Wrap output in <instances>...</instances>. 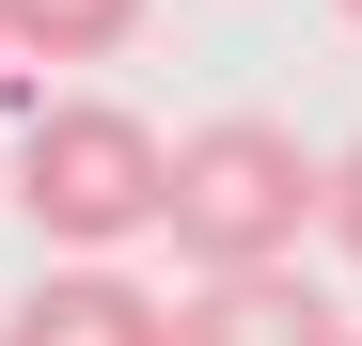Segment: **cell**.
<instances>
[{
	"mask_svg": "<svg viewBox=\"0 0 362 346\" xmlns=\"http://www.w3.org/2000/svg\"><path fill=\"white\" fill-rule=\"evenodd\" d=\"M158 237L189 252V283H252V268H299V237H331V157L268 126V110H205L173 142V205Z\"/></svg>",
	"mask_w": 362,
	"mask_h": 346,
	"instance_id": "obj_1",
	"label": "cell"
},
{
	"mask_svg": "<svg viewBox=\"0 0 362 346\" xmlns=\"http://www.w3.org/2000/svg\"><path fill=\"white\" fill-rule=\"evenodd\" d=\"M158 205H173V142L142 126V110H110V95H47L32 126H16V220L47 252H127L158 237Z\"/></svg>",
	"mask_w": 362,
	"mask_h": 346,
	"instance_id": "obj_2",
	"label": "cell"
},
{
	"mask_svg": "<svg viewBox=\"0 0 362 346\" xmlns=\"http://www.w3.org/2000/svg\"><path fill=\"white\" fill-rule=\"evenodd\" d=\"M173 346H362L299 268H252V283H189L173 299Z\"/></svg>",
	"mask_w": 362,
	"mask_h": 346,
	"instance_id": "obj_3",
	"label": "cell"
},
{
	"mask_svg": "<svg viewBox=\"0 0 362 346\" xmlns=\"http://www.w3.org/2000/svg\"><path fill=\"white\" fill-rule=\"evenodd\" d=\"M0 346H173V315L142 299L127 268H47L32 299H16V330Z\"/></svg>",
	"mask_w": 362,
	"mask_h": 346,
	"instance_id": "obj_4",
	"label": "cell"
},
{
	"mask_svg": "<svg viewBox=\"0 0 362 346\" xmlns=\"http://www.w3.org/2000/svg\"><path fill=\"white\" fill-rule=\"evenodd\" d=\"M158 16V0H0V47H32V64H110Z\"/></svg>",
	"mask_w": 362,
	"mask_h": 346,
	"instance_id": "obj_5",
	"label": "cell"
},
{
	"mask_svg": "<svg viewBox=\"0 0 362 346\" xmlns=\"http://www.w3.org/2000/svg\"><path fill=\"white\" fill-rule=\"evenodd\" d=\"M331 252H346V268H362V142H346V157H331Z\"/></svg>",
	"mask_w": 362,
	"mask_h": 346,
	"instance_id": "obj_6",
	"label": "cell"
},
{
	"mask_svg": "<svg viewBox=\"0 0 362 346\" xmlns=\"http://www.w3.org/2000/svg\"><path fill=\"white\" fill-rule=\"evenodd\" d=\"M331 16H346V32H362V0H331Z\"/></svg>",
	"mask_w": 362,
	"mask_h": 346,
	"instance_id": "obj_7",
	"label": "cell"
},
{
	"mask_svg": "<svg viewBox=\"0 0 362 346\" xmlns=\"http://www.w3.org/2000/svg\"><path fill=\"white\" fill-rule=\"evenodd\" d=\"M0 64H16V47H0Z\"/></svg>",
	"mask_w": 362,
	"mask_h": 346,
	"instance_id": "obj_8",
	"label": "cell"
}]
</instances>
